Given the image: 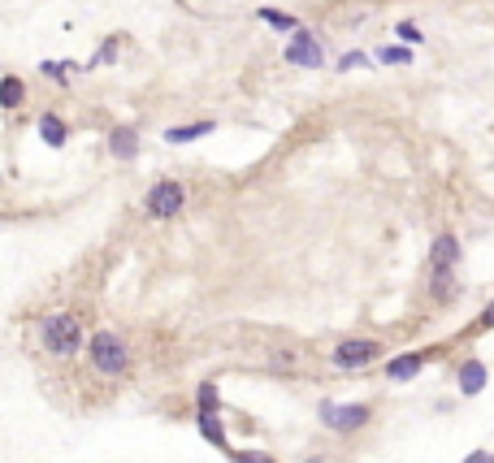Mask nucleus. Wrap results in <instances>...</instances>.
I'll use <instances>...</instances> for the list:
<instances>
[{
  "label": "nucleus",
  "instance_id": "obj_1",
  "mask_svg": "<svg viewBox=\"0 0 494 463\" xmlns=\"http://www.w3.org/2000/svg\"><path fill=\"white\" fill-rule=\"evenodd\" d=\"M40 346L49 351L52 360H78L83 355V346H87V329H83V320L75 312H49V317H40Z\"/></svg>",
  "mask_w": 494,
  "mask_h": 463
},
{
  "label": "nucleus",
  "instance_id": "obj_2",
  "mask_svg": "<svg viewBox=\"0 0 494 463\" xmlns=\"http://www.w3.org/2000/svg\"><path fill=\"white\" fill-rule=\"evenodd\" d=\"M83 355H87V364L96 377L104 381H122L126 372H130V346H126L122 334H113V329H96L87 346H83Z\"/></svg>",
  "mask_w": 494,
  "mask_h": 463
},
{
  "label": "nucleus",
  "instance_id": "obj_3",
  "mask_svg": "<svg viewBox=\"0 0 494 463\" xmlns=\"http://www.w3.org/2000/svg\"><path fill=\"white\" fill-rule=\"evenodd\" d=\"M182 208H187V187H182L178 178H156L148 187V196H144V213H148L152 221L182 217Z\"/></svg>",
  "mask_w": 494,
  "mask_h": 463
},
{
  "label": "nucleus",
  "instance_id": "obj_4",
  "mask_svg": "<svg viewBox=\"0 0 494 463\" xmlns=\"http://www.w3.org/2000/svg\"><path fill=\"white\" fill-rule=\"evenodd\" d=\"M317 420H322L330 433H360V429H369L373 407L369 403H334V398H322Z\"/></svg>",
  "mask_w": 494,
  "mask_h": 463
},
{
  "label": "nucleus",
  "instance_id": "obj_5",
  "mask_svg": "<svg viewBox=\"0 0 494 463\" xmlns=\"http://www.w3.org/2000/svg\"><path fill=\"white\" fill-rule=\"evenodd\" d=\"M382 355H386V342H377V338H343V342H334L330 364L343 368V372H360V368L377 364Z\"/></svg>",
  "mask_w": 494,
  "mask_h": 463
},
{
  "label": "nucleus",
  "instance_id": "obj_6",
  "mask_svg": "<svg viewBox=\"0 0 494 463\" xmlns=\"http://www.w3.org/2000/svg\"><path fill=\"white\" fill-rule=\"evenodd\" d=\"M282 61H287V66H304V70H322V66H325L322 35H313V31H304V26H299L296 35H291V44L282 48Z\"/></svg>",
  "mask_w": 494,
  "mask_h": 463
},
{
  "label": "nucleus",
  "instance_id": "obj_7",
  "mask_svg": "<svg viewBox=\"0 0 494 463\" xmlns=\"http://www.w3.org/2000/svg\"><path fill=\"white\" fill-rule=\"evenodd\" d=\"M425 291H429V299H434L438 308H446V303H455V299L464 294V286H460V273H455V268H429Z\"/></svg>",
  "mask_w": 494,
  "mask_h": 463
},
{
  "label": "nucleus",
  "instance_id": "obj_8",
  "mask_svg": "<svg viewBox=\"0 0 494 463\" xmlns=\"http://www.w3.org/2000/svg\"><path fill=\"white\" fill-rule=\"evenodd\" d=\"M420 368H425V351H403V355H391L386 360V381L391 386H408V381H417Z\"/></svg>",
  "mask_w": 494,
  "mask_h": 463
},
{
  "label": "nucleus",
  "instance_id": "obj_9",
  "mask_svg": "<svg viewBox=\"0 0 494 463\" xmlns=\"http://www.w3.org/2000/svg\"><path fill=\"white\" fill-rule=\"evenodd\" d=\"M109 156L113 161H135L139 156V130L135 126H113L109 130Z\"/></svg>",
  "mask_w": 494,
  "mask_h": 463
},
{
  "label": "nucleus",
  "instance_id": "obj_10",
  "mask_svg": "<svg viewBox=\"0 0 494 463\" xmlns=\"http://www.w3.org/2000/svg\"><path fill=\"white\" fill-rule=\"evenodd\" d=\"M429 268H460V239L455 234H438L429 247Z\"/></svg>",
  "mask_w": 494,
  "mask_h": 463
},
{
  "label": "nucleus",
  "instance_id": "obj_11",
  "mask_svg": "<svg viewBox=\"0 0 494 463\" xmlns=\"http://www.w3.org/2000/svg\"><path fill=\"white\" fill-rule=\"evenodd\" d=\"M196 429L199 438L217 450H230V438H225V424H222V412H196Z\"/></svg>",
  "mask_w": 494,
  "mask_h": 463
},
{
  "label": "nucleus",
  "instance_id": "obj_12",
  "mask_svg": "<svg viewBox=\"0 0 494 463\" xmlns=\"http://www.w3.org/2000/svg\"><path fill=\"white\" fill-rule=\"evenodd\" d=\"M40 139H44L49 147H66V144H70V126H66V118L44 113V118H40Z\"/></svg>",
  "mask_w": 494,
  "mask_h": 463
},
{
  "label": "nucleus",
  "instance_id": "obj_13",
  "mask_svg": "<svg viewBox=\"0 0 494 463\" xmlns=\"http://www.w3.org/2000/svg\"><path fill=\"white\" fill-rule=\"evenodd\" d=\"M455 381H460L464 394H481L486 390V364H481V360H464L460 372H455Z\"/></svg>",
  "mask_w": 494,
  "mask_h": 463
},
{
  "label": "nucleus",
  "instance_id": "obj_14",
  "mask_svg": "<svg viewBox=\"0 0 494 463\" xmlns=\"http://www.w3.org/2000/svg\"><path fill=\"white\" fill-rule=\"evenodd\" d=\"M213 130H217V126L213 122H191V126H170V130H165V144H191V139H204V135H213Z\"/></svg>",
  "mask_w": 494,
  "mask_h": 463
},
{
  "label": "nucleus",
  "instance_id": "obj_15",
  "mask_svg": "<svg viewBox=\"0 0 494 463\" xmlns=\"http://www.w3.org/2000/svg\"><path fill=\"white\" fill-rule=\"evenodd\" d=\"M22 100H26V83L13 78V74H4L0 78V109H22Z\"/></svg>",
  "mask_w": 494,
  "mask_h": 463
},
{
  "label": "nucleus",
  "instance_id": "obj_16",
  "mask_svg": "<svg viewBox=\"0 0 494 463\" xmlns=\"http://www.w3.org/2000/svg\"><path fill=\"white\" fill-rule=\"evenodd\" d=\"M256 18L265 26H273V31H282V35H296L299 31V18L296 13H282V9H256Z\"/></svg>",
  "mask_w": 494,
  "mask_h": 463
},
{
  "label": "nucleus",
  "instance_id": "obj_17",
  "mask_svg": "<svg viewBox=\"0 0 494 463\" xmlns=\"http://www.w3.org/2000/svg\"><path fill=\"white\" fill-rule=\"evenodd\" d=\"M196 412H222V390H217V381H199L196 386Z\"/></svg>",
  "mask_w": 494,
  "mask_h": 463
},
{
  "label": "nucleus",
  "instance_id": "obj_18",
  "mask_svg": "<svg viewBox=\"0 0 494 463\" xmlns=\"http://www.w3.org/2000/svg\"><path fill=\"white\" fill-rule=\"evenodd\" d=\"M373 57H377L382 66H412V48H403V44H382Z\"/></svg>",
  "mask_w": 494,
  "mask_h": 463
},
{
  "label": "nucleus",
  "instance_id": "obj_19",
  "mask_svg": "<svg viewBox=\"0 0 494 463\" xmlns=\"http://www.w3.org/2000/svg\"><path fill=\"white\" fill-rule=\"evenodd\" d=\"M118 48H122V39H113V35H109V39H104V44L96 48V57L87 61V70H96V66H109V61H118Z\"/></svg>",
  "mask_w": 494,
  "mask_h": 463
},
{
  "label": "nucleus",
  "instance_id": "obj_20",
  "mask_svg": "<svg viewBox=\"0 0 494 463\" xmlns=\"http://www.w3.org/2000/svg\"><path fill=\"white\" fill-rule=\"evenodd\" d=\"M75 70H78L75 61H44V66H40V74H49L52 83H61V87H66V78H70Z\"/></svg>",
  "mask_w": 494,
  "mask_h": 463
},
{
  "label": "nucleus",
  "instance_id": "obj_21",
  "mask_svg": "<svg viewBox=\"0 0 494 463\" xmlns=\"http://www.w3.org/2000/svg\"><path fill=\"white\" fill-rule=\"evenodd\" d=\"M395 35H399V39H403V48H417V44H425V35H420V26H417V22H408V18H403V22L395 26Z\"/></svg>",
  "mask_w": 494,
  "mask_h": 463
},
{
  "label": "nucleus",
  "instance_id": "obj_22",
  "mask_svg": "<svg viewBox=\"0 0 494 463\" xmlns=\"http://www.w3.org/2000/svg\"><path fill=\"white\" fill-rule=\"evenodd\" d=\"M225 455H230L234 463H278L269 450H225Z\"/></svg>",
  "mask_w": 494,
  "mask_h": 463
},
{
  "label": "nucleus",
  "instance_id": "obj_23",
  "mask_svg": "<svg viewBox=\"0 0 494 463\" xmlns=\"http://www.w3.org/2000/svg\"><path fill=\"white\" fill-rule=\"evenodd\" d=\"M365 66H369V57H365V52H343V57H339V70H365Z\"/></svg>",
  "mask_w": 494,
  "mask_h": 463
},
{
  "label": "nucleus",
  "instance_id": "obj_24",
  "mask_svg": "<svg viewBox=\"0 0 494 463\" xmlns=\"http://www.w3.org/2000/svg\"><path fill=\"white\" fill-rule=\"evenodd\" d=\"M464 463H494V455H490V450H472Z\"/></svg>",
  "mask_w": 494,
  "mask_h": 463
}]
</instances>
